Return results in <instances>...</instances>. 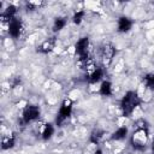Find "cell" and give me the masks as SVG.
<instances>
[{"mask_svg": "<svg viewBox=\"0 0 154 154\" xmlns=\"http://www.w3.org/2000/svg\"><path fill=\"white\" fill-rule=\"evenodd\" d=\"M14 144V136L11 135V136H7L5 138H2V142H1V148L2 149H10L12 148Z\"/></svg>", "mask_w": 154, "mask_h": 154, "instance_id": "4fadbf2b", "label": "cell"}, {"mask_svg": "<svg viewBox=\"0 0 154 154\" xmlns=\"http://www.w3.org/2000/svg\"><path fill=\"white\" fill-rule=\"evenodd\" d=\"M100 94L103 96H109L112 94V84L108 81H103L100 85Z\"/></svg>", "mask_w": 154, "mask_h": 154, "instance_id": "30bf717a", "label": "cell"}, {"mask_svg": "<svg viewBox=\"0 0 154 154\" xmlns=\"http://www.w3.org/2000/svg\"><path fill=\"white\" fill-rule=\"evenodd\" d=\"M132 22L128 17H120L118 20V31L119 32H126L131 29Z\"/></svg>", "mask_w": 154, "mask_h": 154, "instance_id": "8992f818", "label": "cell"}, {"mask_svg": "<svg viewBox=\"0 0 154 154\" xmlns=\"http://www.w3.org/2000/svg\"><path fill=\"white\" fill-rule=\"evenodd\" d=\"M148 142V130L144 126H140L131 137V144L135 149H143Z\"/></svg>", "mask_w": 154, "mask_h": 154, "instance_id": "7a4b0ae2", "label": "cell"}, {"mask_svg": "<svg viewBox=\"0 0 154 154\" xmlns=\"http://www.w3.org/2000/svg\"><path fill=\"white\" fill-rule=\"evenodd\" d=\"M95 154H102V152H101V150H96Z\"/></svg>", "mask_w": 154, "mask_h": 154, "instance_id": "ac0fdd59", "label": "cell"}, {"mask_svg": "<svg viewBox=\"0 0 154 154\" xmlns=\"http://www.w3.org/2000/svg\"><path fill=\"white\" fill-rule=\"evenodd\" d=\"M126 135H128V128L122 126V128L117 129V130L113 132L112 138H113V140H116V141H120V140L125 138V137H126Z\"/></svg>", "mask_w": 154, "mask_h": 154, "instance_id": "8fae6325", "label": "cell"}, {"mask_svg": "<svg viewBox=\"0 0 154 154\" xmlns=\"http://www.w3.org/2000/svg\"><path fill=\"white\" fill-rule=\"evenodd\" d=\"M40 116V108L37 106H34V105H28L24 111H23V123L24 124H28L35 119H37Z\"/></svg>", "mask_w": 154, "mask_h": 154, "instance_id": "277c9868", "label": "cell"}, {"mask_svg": "<svg viewBox=\"0 0 154 154\" xmlns=\"http://www.w3.org/2000/svg\"><path fill=\"white\" fill-rule=\"evenodd\" d=\"M138 105H140V97H138L137 93H135V91H128L124 95V97L122 99L120 108H122L123 114L126 116V117H129Z\"/></svg>", "mask_w": 154, "mask_h": 154, "instance_id": "6da1fadb", "label": "cell"}, {"mask_svg": "<svg viewBox=\"0 0 154 154\" xmlns=\"http://www.w3.org/2000/svg\"><path fill=\"white\" fill-rule=\"evenodd\" d=\"M153 150H154V144H153Z\"/></svg>", "mask_w": 154, "mask_h": 154, "instance_id": "d6986e66", "label": "cell"}, {"mask_svg": "<svg viewBox=\"0 0 154 154\" xmlns=\"http://www.w3.org/2000/svg\"><path fill=\"white\" fill-rule=\"evenodd\" d=\"M65 25H66V20L64 18H57L54 20V24H53V30L54 31H60Z\"/></svg>", "mask_w": 154, "mask_h": 154, "instance_id": "5bb4252c", "label": "cell"}, {"mask_svg": "<svg viewBox=\"0 0 154 154\" xmlns=\"http://www.w3.org/2000/svg\"><path fill=\"white\" fill-rule=\"evenodd\" d=\"M102 77H103V71H102V69H101V67H95V69L90 72L88 79H89L90 83H96V82H99Z\"/></svg>", "mask_w": 154, "mask_h": 154, "instance_id": "9c48e42d", "label": "cell"}, {"mask_svg": "<svg viewBox=\"0 0 154 154\" xmlns=\"http://www.w3.org/2000/svg\"><path fill=\"white\" fill-rule=\"evenodd\" d=\"M101 54H102V58L105 60H111L114 57V54H116V48L112 45H109V43L105 45L102 47V49H101Z\"/></svg>", "mask_w": 154, "mask_h": 154, "instance_id": "ba28073f", "label": "cell"}, {"mask_svg": "<svg viewBox=\"0 0 154 154\" xmlns=\"http://www.w3.org/2000/svg\"><path fill=\"white\" fill-rule=\"evenodd\" d=\"M71 112H72V101L70 99H65L59 108V113L57 116V125L61 126L66 120L67 118L71 116Z\"/></svg>", "mask_w": 154, "mask_h": 154, "instance_id": "3957f363", "label": "cell"}, {"mask_svg": "<svg viewBox=\"0 0 154 154\" xmlns=\"http://www.w3.org/2000/svg\"><path fill=\"white\" fill-rule=\"evenodd\" d=\"M53 132H54L53 125L49 124V123H48V124H45V126H43V129H42V138H43V140H49V138L52 137Z\"/></svg>", "mask_w": 154, "mask_h": 154, "instance_id": "7c38bea8", "label": "cell"}, {"mask_svg": "<svg viewBox=\"0 0 154 154\" xmlns=\"http://www.w3.org/2000/svg\"><path fill=\"white\" fill-rule=\"evenodd\" d=\"M144 84L148 88H154V73H148L144 76Z\"/></svg>", "mask_w": 154, "mask_h": 154, "instance_id": "9a60e30c", "label": "cell"}, {"mask_svg": "<svg viewBox=\"0 0 154 154\" xmlns=\"http://www.w3.org/2000/svg\"><path fill=\"white\" fill-rule=\"evenodd\" d=\"M83 17H84V12H83V11H77V12L73 14V23H75V24H81Z\"/></svg>", "mask_w": 154, "mask_h": 154, "instance_id": "2e32d148", "label": "cell"}, {"mask_svg": "<svg viewBox=\"0 0 154 154\" xmlns=\"http://www.w3.org/2000/svg\"><path fill=\"white\" fill-rule=\"evenodd\" d=\"M54 47H55V38H54V37H51V38L46 40V41L37 48V51L41 52V53H49V52L53 51Z\"/></svg>", "mask_w": 154, "mask_h": 154, "instance_id": "52a82bcc", "label": "cell"}, {"mask_svg": "<svg viewBox=\"0 0 154 154\" xmlns=\"http://www.w3.org/2000/svg\"><path fill=\"white\" fill-rule=\"evenodd\" d=\"M22 31V22L17 18H13L10 23H8V34L13 37V38H18Z\"/></svg>", "mask_w": 154, "mask_h": 154, "instance_id": "5b68a950", "label": "cell"}, {"mask_svg": "<svg viewBox=\"0 0 154 154\" xmlns=\"http://www.w3.org/2000/svg\"><path fill=\"white\" fill-rule=\"evenodd\" d=\"M101 137H102V132H101V131H96V132H94V134L91 135L90 140H91L93 143H99L100 140H101Z\"/></svg>", "mask_w": 154, "mask_h": 154, "instance_id": "e0dca14e", "label": "cell"}]
</instances>
